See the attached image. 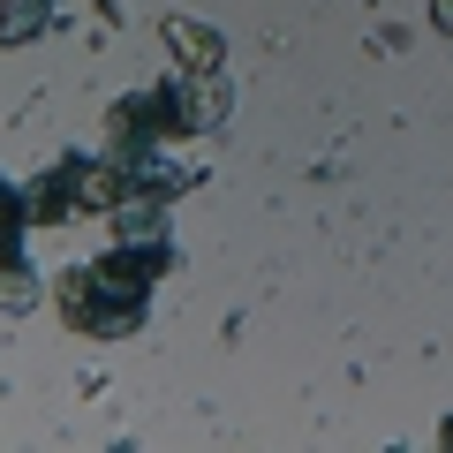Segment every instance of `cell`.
Listing matches in <instances>:
<instances>
[{
    "label": "cell",
    "mask_w": 453,
    "mask_h": 453,
    "mask_svg": "<svg viewBox=\"0 0 453 453\" xmlns=\"http://www.w3.org/2000/svg\"><path fill=\"white\" fill-rule=\"evenodd\" d=\"M166 265H174V242H151V250L113 242L106 257H91V265H76V273H61L53 303H61V318L76 325V333L121 340V333H136V318H144V303H151V280H159Z\"/></svg>",
    "instance_id": "6da1fadb"
},
{
    "label": "cell",
    "mask_w": 453,
    "mask_h": 453,
    "mask_svg": "<svg viewBox=\"0 0 453 453\" xmlns=\"http://www.w3.org/2000/svg\"><path fill=\"white\" fill-rule=\"evenodd\" d=\"M83 159H91V151H68V159H53L46 174L23 189L31 226H61V219H76V211H83Z\"/></svg>",
    "instance_id": "7a4b0ae2"
},
{
    "label": "cell",
    "mask_w": 453,
    "mask_h": 453,
    "mask_svg": "<svg viewBox=\"0 0 453 453\" xmlns=\"http://www.w3.org/2000/svg\"><path fill=\"white\" fill-rule=\"evenodd\" d=\"M106 219H113V242H129V250L166 242V196H151V189H129Z\"/></svg>",
    "instance_id": "3957f363"
},
{
    "label": "cell",
    "mask_w": 453,
    "mask_h": 453,
    "mask_svg": "<svg viewBox=\"0 0 453 453\" xmlns=\"http://www.w3.org/2000/svg\"><path fill=\"white\" fill-rule=\"evenodd\" d=\"M166 46H174V61L189 68V76H219V61H226L219 31H204L196 16H166Z\"/></svg>",
    "instance_id": "277c9868"
},
{
    "label": "cell",
    "mask_w": 453,
    "mask_h": 453,
    "mask_svg": "<svg viewBox=\"0 0 453 453\" xmlns=\"http://www.w3.org/2000/svg\"><path fill=\"white\" fill-rule=\"evenodd\" d=\"M129 181H136V189H151V196H181V189L196 181V166L166 159V151L151 144V151H136V159H129Z\"/></svg>",
    "instance_id": "5b68a950"
},
{
    "label": "cell",
    "mask_w": 453,
    "mask_h": 453,
    "mask_svg": "<svg viewBox=\"0 0 453 453\" xmlns=\"http://www.w3.org/2000/svg\"><path fill=\"white\" fill-rule=\"evenodd\" d=\"M181 106H189V136L219 129V121H226V83H219V76H189V68H181Z\"/></svg>",
    "instance_id": "8992f818"
},
{
    "label": "cell",
    "mask_w": 453,
    "mask_h": 453,
    "mask_svg": "<svg viewBox=\"0 0 453 453\" xmlns=\"http://www.w3.org/2000/svg\"><path fill=\"white\" fill-rule=\"evenodd\" d=\"M38 31H53V0H0V46H23Z\"/></svg>",
    "instance_id": "52a82bcc"
},
{
    "label": "cell",
    "mask_w": 453,
    "mask_h": 453,
    "mask_svg": "<svg viewBox=\"0 0 453 453\" xmlns=\"http://www.w3.org/2000/svg\"><path fill=\"white\" fill-rule=\"evenodd\" d=\"M38 303V273L23 250H0V310H31Z\"/></svg>",
    "instance_id": "ba28073f"
},
{
    "label": "cell",
    "mask_w": 453,
    "mask_h": 453,
    "mask_svg": "<svg viewBox=\"0 0 453 453\" xmlns=\"http://www.w3.org/2000/svg\"><path fill=\"white\" fill-rule=\"evenodd\" d=\"M431 23H438L446 38H453V0H431Z\"/></svg>",
    "instance_id": "9c48e42d"
},
{
    "label": "cell",
    "mask_w": 453,
    "mask_h": 453,
    "mask_svg": "<svg viewBox=\"0 0 453 453\" xmlns=\"http://www.w3.org/2000/svg\"><path fill=\"white\" fill-rule=\"evenodd\" d=\"M446 446H453V416H446Z\"/></svg>",
    "instance_id": "30bf717a"
}]
</instances>
